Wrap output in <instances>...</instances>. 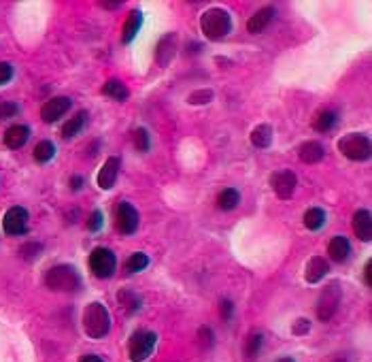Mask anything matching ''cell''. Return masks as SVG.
<instances>
[{"label":"cell","mask_w":372,"mask_h":362,"mask_svg":"<svg viewBox=\"0 0 372 362\" xmlns=\"http://www.w3.org/2000/svg\"><path fill=\"white\" fill-rule=\"evenodd\" d=\"M140 26H142V13L140 11H132L126 21H124V28H122V43H132L134 37L138 35L140 30Z\"/></svg>","instance_id":"obj_19"},{"label":"cell","mask_w":372,"mask_h":362,"mask_svg":"<svg viewBox=\"0 0 372 362\" xmlns=\"http://www.w3.org/2000/svg\"><path fill=\"white\" fill-rule=\"evenodd\" d=\"M328 254L334 262H345L351 254V243L345 237H334L328 245Z\"/></svg>","instance_id":"obj_18"},{"label":"cell","mask_w":372,"mask_h":362,"mask_svg":"<svg viewBox=\"0 0 372 362\" xmlns=\"http://www.w3.org/2000/svg\"><path fill=\"white\" fill-rule=\"evenodd\" d=\"M102 7H104V9H120L122 3H102Z\"/></svg>","instance_id":"obj_43"},{"label":"cell","mask_w":372,"mask_h":362,"mask_svg":"<svg viewBox=\"0 0 372 362\" xmlns=\"http://www.w3.org/2000/svg\"><path fill=\"white\" fill-rule=\"evenodd\" d=\"M88 118H90L88 111H79L75 118H71V120L62 126V136H64V138L77 136V134L83 130V126H85V122H88Z\"/></svg>","instance_id":"obj_23"},{"label":"cell","mask_w":372,"mask_h":362,"mask_svg":"<svg viewBox=\"0 0 372 362\" xmlns=\"http://www.w3.org/2000/svg\"><path fill=\"white\" fill-rule=\"evenodd\" d=\"M175 53H177V35H164L156 47V62L160 66H168L170 60L175 58Z\"/></svg>","instance_id":"obj_13"},{"label":"cell","mask_w":372,"mask_h":362,"mask_svg":"<svg viewBox=\"0 0 372 362\" xmlns=\"http://www.w3.org/2000/svg\"><path fill=\"white\" fill-rule=\"evenodd\" d=\"M118 300H120L122 307L126 309V314H136L140 309V298L134 292H130V290H122L118 294Z\"/></svg>","instance_id":"obj_26"},{"label":"cell","mask_w":372,"mask_h":362,"mask_svg":"<svg viewBox=\"0 0 372 362\" xmlns=\"http://www.w3.org/2000/svg\"><path fill=\"white\" fill-rule=\"evenodd\" d=\"M120 169H122V160L118 156H111L98 173V185L102 190H111L120 177Z\"/></svg>","instance_id":"obj_12"},{"label":"cell","mask_w":372,"mask_h":362,"mask_svg":"<svg viewBox=\"0 0 372 362\" xmlns=\"http://www.w3.org/2000/svg\"><path fill=\"white\" fill-rule=\"evenodd\" d=\"M90 269L96 277L100 280H109V277L115 275V269H118V258L115 254L111 252L106 247H96L92 256H90Z\"/></svg>","instance_id":"obj_6"},{"label":"cell","mask_w":372,"mask_h":362,"mask_svg":"<svg viewBox=\"0 0 372 362\" xmlns=\"http://www.w3.org/2000/svg\"><path fill=\"white\" fill-rule=\"evenodd\" d=\"M200 30L203 35L209 39V41H221L230 35L232 30V19H230V13L223 11V9H209L203 13L200 17Z\"/></svg>","instance_id":"obj_2"},{"label":"cell","mask_w":372,"mask_h":362,"mask_svg":"<svg viewBox=\"0 0 372 362\" xmlns=\"http://www.w3.org/2000/svg\"><path fill=\"white\" fill-rule=\"evenodd\" d=\"M45 284L53 292H77L81 288V277L75 266L71 264H58L47 271Z\"/></svg>","instance_id":"obj_3"},{"label":"cell","mask_w":372,"mask_h":362,"mask_svg":"<svg viewBox=\"0 0 372 362\" xmlns=\"http://www.w3.org/2000/svg\"><path fill=\"white\" fill-rule=\"evenodd\" d=\"M277 362H294V360H292V358H288V356H285V358H279Z\"/></svg>","instance_id":"obj_44"},{"label":"cell","mask_w":372,"mask_h":362,"mask_svg":"<svg viewBox=\"0 0 372 362\" xmlns=\"http://www.w3.org/2000/svg\"><path fill=\"white\" fill-rule=\"evenodd\" d=\"M102 224H104V215H102L100 211H94V213L88 217V230H92V233L100 230Z\"/></svg>","instance_id":"obj_34"},{"label":"cell","mask_w":372,"mask_h":362,"mask_svg":"<svg viewBox=\"0 0 372 362\" xmlns=\"http://www.w3.org/2000/svg\"><path fill=\"white\" fill-rule=\"evenodd\" d=\"M239 203H241V194H239V190H234V188H225V190L219 194V197H217V207L223 209V211L234 209Z\"/></svg>","instance_id":"obj_24"},{"label":"cell","mask_w":372,"mask_h":362,"mask_svg":"<svg viewBox=\"0 0 372 362\" xmlns=\"http://www.w3.org/2000/svg\"><path fill=\"white\" fill-rule=\"evenodd\" d=\"M275 15H277V11H275L272 7H264V9H260V11H257V13L247 21V30H249L251 35H260V33H264L266 28L270 26V21L275 19Z\"/></svg>","instance_id":"obj_14"},{"label":"cell","mask_w":372,"mask_h":362,"mask_svg":"<svg viewBox=\"0 0 372 362\" xmlns=\"http://www.w3.org/2000/svg\"><path fill=\"white\" fill-rule=\"evenodd\" d=\"M296 185H298V177L292 171H277L270 175V188L275 190V194L281 201L292 199Z\"/></svg>","instance_id":"obj_8"},{"label":"cell","mask_w":372,"mask_h":362,"mask_svg":"<svg viewBox=\"0 0 372 362\" xmlns=\"http://www.w3.org/2000/svg\"><path fill=\"white\" fill-rule=\"evenodd\" d=\"M35 160L39 162V164H45V162H49L53 156H55V145L51 143V141H41L37 147H35Z\"/></svg>","instance_id":"obj_28"},{"label":"cell","mask_w":372,"mask_h":362,"mask_svg":"<svg viewBox=\"0 0 372 362\" xmlns=\"http://www.w3.org/2000/svg\"><path fill=\"white\" fill-rule=\"evenodd\" d=\"M39 252H41V245H39V243H28V245H24V247L19 249V254H21L26 260H30V258L39 256Z\"/></svg>","instance_id":"obj_35"},{"label":"cell","mask_w":372,"mask_h":362,"mask_svg":"<svg viewBox=\"0 0 372 362\" xmlns=\"http://www.w3.org/2000/svg\"><path fill=\"white\" fill-rule=\"evenodd\" d=\"M260 350H262V335H260V332H251L247 343H245V356L255 358L257 354H260Z\"/></svg>","instance_id":"obj_31"},{"label":"cell","mask_w":372,"mask_h":362,"mask_svg":"<svg viewBox=\"0 0 372 362\" xmlns=\"http://www.w3.org/2000/svg\"><path fill=\"white\" fill-rule=\"evenodd\" d=\"M353 233L357 235V239L362 241H370L372 239V215L368 209H360L353 215Z\"/></svg>","instance_id":"obj_16"},{"label":"cell","mask_w":372,"mask_h":362,"mask_svg":"<svg viewBox=\"0 0 372 362\" xmlns=\"http://www.w3.org/2000/svg\"><path fill=\"white\" fill-rule=\"evenodd\" d=\"M138 211L130 203H122L115 211V226L122 235H134L138 228Z\"/></svg>","instance_id":"obj_9"},{"label":"cell","mask_w":372,"mask_h":362,"mask_svg":"<svg viewBox=\"0 0 372 362\" xmlns=\"http://www.w3.org/2000/svg\"><path fill=\"white\" fill-rule=\"evenodd\" d=\"M17 114H19V107H17L15 102L0 98V122H3V120H11V118L17 116Z\"/></svg>","instance_id":"obj_32"},{"label":"cell","mask_w":372,"mask_h":362,"mask_svg":"<svg viewBox=\"0 0 372 362\" xmlns=\"http://www.w3.org/2000/svg\"><path fill=\"white\" fill-rule=\"evenodd\" d=\"M232 311H234V305L230 300H221V318L227 322L232 318Z\"/></svg>","instance_id":"obj_39"},{"label":"cell","mask_w":372,"mask_h":362,"mask_svg":"<svg viewBox=\"0 0 372 362\" xmlns=\"http://www.w3.org/2000/svg\"><path fill=\"white\" fill-rule=\"evenodd\" d=\"M324 156H326V150H324V145L317 143V141H306V143H302L300 150H298V158H300L304 164H317V162L324 160Z\"/></svg>","instance_id":"obj_17"},{"label":"cell","mask_w":372,"mask_h":362,"mask_svg":"<svg viewBox=\"0 0 372 362\" xmlns=\"http://www.w3.org/2000/svg\"><path fill=\"white\" fill-rule=\"evenodd\" d=\"M83 330L90 339H104L111 332V314L102 302H90L85 307Z\"/></svg>","instance_id":"obj_1"},{"label":"cell","mask_w":372,"mask_h":362,"mask_svg":"<svg viewBox=\"0 0 372 362\" xmlns=\"http://www.w3.org/2000/svg\"><path fill=\"white\" fill-rule=\"evenodd\" d=\"M28 136H30V130H28L26 126H11L7 132H5V145L9 150H19L26 145Z\"/></svg>","instance_id":"obj_21"},{"label":"cell","mask_w":372,"mask_h":362,"mask_svg":"<svg viewBox=\"0 0 372 362\" xmlns=\"http://www.w3.org/2000/svg\"><path fill=\"white\" fill-rule=\"evenodd\" d=\"M156 343H158L156 332H151V330H136L134 335L130 337V343H128L130 360L132 362H145L154 354Z\"/></svg>","instance_id":"obj_5"},{"label":"cell","mask_w":372,"mask_h":362,"mask_svg":"<svg viewBox=\"0 0 372 362\" xmlns=\"http://www.w3.org/2000/svg\"><path fill=\"white\" fill-rule=\"evenodd\" d=\"M3 228H5V233L11 235V237L24 235V233L28 230V211H26L24 207H11V209L5 213Z\"/></svg>","instance_id":"obj_10"},{"label":"cell","mask_w":372,"mask_h":362,"mask_svg":"<svg viewBox=\"0 0 372 362\" xmlns=\"http://www.w3.org/2000/svg\"><path fill=\"white\" fill-rule=\"evenodd\" d=\"M366 284L372 286V262H366Z\"/></svg>","instance_id":"obj_42"},{"label":"cell","mask_w":372,"mask_h":362,"mask_svg":"<svg viewBox=\"0 0 372 362\" xmlns=\"http://www.w3.org/2000/svg\"><path fill=\"white\" fill-rule=\"evenodd\" d=\"M213 100V90H196L187 96L189 105H207Z\"/></svg>","instance_id":"obj_33"},{"label":"cell","mask_w":372,"mask_h":362,"mask_svg":"<svg viewBox=\"0 0 372 362\" xmlns=\"http://www.w3.org/2000/svg\"><path fill=\"white\" fill-rule=\"evenodd\" d=\"M251 143H253V147H257V150L270 147V143H272V128H270L268 124L255 126L253 132H251Z\"/></svg>","instance_id":"obj_22"},{"label":"cell","mask_w":372,"mask_h":362,"mask_svg":"<svg viewBox=\"0 0 372 362\" xmlns=\"http://www.w3.org/2000/svg\"><path fill=\"white\" fill-rule=\"evenodd\" d=\"M132 141H134V147L138 152H149L151 141H149V132L145 128H134L132 130Z\"/></svg>","instance_id":"obj_29"},{"label":"cell","mask_w":372,"mask_h":362,"mask_svg":"<svg viewBox=\"0 0 372 362\" xmlns=\"http://www.w3.org/2000/svg\"><path fill=\"white\" fill-rule=\"evenodd\" d=\"M147 264H149L147 254L136 252V254H132V256L128 258V262H126V271H128V273H138V271H142V269H147Z\"/></svg>","instance_id":"obj_30"},{"label":"cell","mask_w":372,"mask_h":362,"mask_svg":"<svg viewBox=\"0 0 372 362\" xmlns=\"http://www.w3.org/2000/svg\"><path fill=\"white\" fill-rule=\"evenodd\" d=\"M328 271H330V264L326 262V258L313 256V258L308 260V264H306L304 280H306L308 284H317V282H322L324 277L328 275Z\"/></svg>","instance_id":"obj_15"},{"label":"cell","mask_w":372,"mask_h":362,"mask_svg":"<svg viewBox=\"0 0 372 362\" xmlns=\"http://www.w3.org/2000/svg\"><path fill=\"white\" fill-rule=\"evenodd\" d=\"M81 185H83V177L73 175V177H71V188H73V190H81Z\"/></svg>","instance_id":"obj_41"},{"label":"cell","mask_w":372,"mask_h":362,"mask_svg":"<svg viewBox=\"0 0 372 362\" xmlns=\"http://www.w3.org/2000/svg\"><path fill=\"white\" fill-rule=\"evenodd\" d=\"M308 330H310V322H308V320H304V318L296 320V324H294V328H292V332H294V335H298V337L306 335Z\"/></svg>","instance_id":"obj_37"},{"label":"cell","mask_w":372,"mask_h":362,"mask_svg":"<svg viewBox=\"0 0 372 362\" xmlns=\"http://www.w3.org/2000/svg\"><path fill=\"white\" fill-rule=\"evenodd\" d=\"M79 362H104V360L100 356H96V354H85V356H81Z\"/></svg>","instance_id":"obj_40"},{"label":"cell","mask_w":372,"mask_h":362,"mask_svg":"<svg viewBox=\"0 0 372 362\" xmlns=\"http://www.w3.org/2000/svg\"><path fill=\"white\" fill-rule=\"evenodd\" d=\"M334 124H336V114H334V111H322V114L315 118L313 128L317 130V132H328V130L334 128Z\"/></svg>","instance_id":"obj_27"},{"label":"cell","mask_w":372,"mask_h":362,"mask_svg":"<svg viewBox=\"0 0 372 362\" xmlns=\"http://www.w3.org/2000/svg\"><path fill=\"white\" fill-rule=\"evenodd\" d=\"M71 105H73V100L66 98V96H55V98L47 100V102L43 105V109H41V118H43V122H47V124L58 122L62 116L68 114Z\"/></svg>","instance_id":"obj_11"},{"label":"cell","mask_w":372,"mask_h":362,"mask_svg":"<svg viewBox=\"0 0 372 362\" xmlns=\"http://www.w3.org/2000/svg\"><path fill=\"white\" fill-rule=\"evenodd\" d=\"M13 77V66L9 62H0V86H5Z\"/></svg>","instance_id":"obj_36"},{"label":"cell","mask_w":372,"mask_h":362,"mask_svg":"<svg viewBox=\"0 0 372 362\" xmlns=\"http://www.w3.org/2000/svg\"><path fill=\"white\" fill-rule=\"evenodd\" d=\"M342 300V292L338 288V284H332L324 290V294L317 300V318L322 322H330L334 318V314L338 311V305Z\"/></svg>","instance_id":"obj_7"},{"label":"cell","mask_w":372,"mask_h":362,"mask_svg":"<svg viewBox=\"0 0 372 362\" xmlns=\"http://www.w3.org/2000/svg\"><path fill=\"white\" fill-rule=\"evenodd\" d=\"M338 150L340 154L353 160V162H364L370 158L372 154V143L366 134H360V132H351V134H345L338 141Z\"/></svg>","instance_id":"obj_4"},{"label":"cell","mask_w":372,"mask_h":362,"mask_svg":"<svg viewBox=\"0 0 372 362\" xmlns=\"http://www.w3.org/2000/svg\"><path fill=\"white\" fill-rule=\"evenodd\" d=\"M198 337H200V343H203V345H207V347L213 345V330L211 328H200Z\"/></svg>","instance_id":"obj_38"},{"label":"cell","mask_w":372,"mask_h":362,"mask_svg":"<svg viewBox=\"0 0 372 362\" xmlns=\"http://www.w3.org/2000/svg\"><path fill=\"white\" fill-rule=\"evenodd\" d=\"M102 94L118 100V102H126L128 96H130V90L126 88V83L120 81V79H109L104 86H102Z\"/></svg>","instance_id":"obj_20"},{"label":"cell","mask_w":372,"mask_h":362,"mask_svg":"<svg viewBox=\"0 0 372 362\" xmlns=\"http://www.w3.org/2000/svg\"><path fill=\"white\" fill-rule=\"evenodd\" d=\"M326 224V211L319 207H313L304 213V226L308 230H319Z\"/></svg>","instance_id":"obj_25"},{"label":"cell","mask_w":372,"mask_h":362,"mask_svg":"<svg viewBox=\"0 0 372 362\" xmlns=\"http://www.w3.org/2000/svg\"><path fill=\"white\" fill-rule=\"evenodd\" d=\"M336 362H342V360H336Z\"/></svg>","instance_id":"obj_45"}]
</instances>
